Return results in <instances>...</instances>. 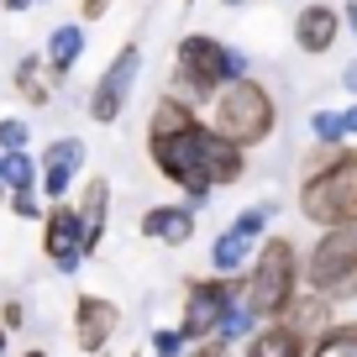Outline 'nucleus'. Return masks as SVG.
I'll list each match as a JSON object with an SVG mask.
<instances>
[{"instance_id": "f257e3e1", "label": "nucleus", "mask_w": 357, "mask_h": 357, "mask_svg": "<svg viewBox=\"0 0 357 357\" xmlns=\"http://www.w3.org/2000/svg\"><path fill=\"white\" fill-rule=\"evenodd\" d=\"M300 215L315 231L357 226V142L315 147L300 174Z\"/></svg>"}, {"instance_id": "2f4dec72", "label": "nucleus", "mask_w": 357, "mask_h": 357, "mask_svg": "<svg viewBox=\"0 0 357 357\" xmlns=\"http://www.w3.org/2000/svg\"><path fill=\"white\" fill-rule=\"evenodd\" d=\"M342 121H347V142H357V105H347Z\"/></svg>"}, {"instance_id": "c9c22d12", "label": "nucleus", "mask_w": 357, "mask_h": 357, "mask_svg": "<svg viewBox=\"0 0 357 357\" xmlns=\"http://www.w3.org/2000/svg\"><path fill=\"white\" fill-rule=\"evenodd\" d=\"M0 357H6V326H0Z\"/></svg>"}, {"instance_id": "c756f323", "label": "nucleus", "mask_w": 357, "mask_h": 357, "mask_svg": "<svg viewBox=\"0 0 357 357\" xmlns=\"http://www.w3.org/2000/svg\"><path fill=\"white\" fill-rule=\"evenodd\" d=\"M342 26L352 32V43H357V0H347V11H342Z\"/></svg>"}, {"instance_id": "7ed1b4c3", "label": "nucleus", "mask_w": 357, "mask_h": 357, "mask_svg": "<svg viewBox=\"0 0 357 357\" xmlns=\"http://www.w3.org/2000/svg\"><path fill=\"white\" fill-rule=\"evenodd\" d=\"M305 289V257L289 236H263L242 273V305L257 321H279L294 305V294Z\"/></svg>"}, {"instance_id": "f3484780", "label": "nucleus", "mask_w": 357, "mask_h": 357, "mask_svg": "<svg viewBox=\"0 0 357 357\" xmlns=\"http://www.w3.org/2000/svg\"><path fill=\"white\" fill-rule=\"evenodd\" d=\"M242 357H310V342H305L289 321H263L242 342Z\"/></svg>"}, {"instance_id": "b1692460", "label": "nucleus", "mask_w": 357, "mask_h": 357, "mask_svg": "<svg viewBox=\"0 0 357 357\" xmlns=\"http://www.w3.org/2000/svg\"><path fill=\"white\" fill-rule=\"evenodd\" d=\"M22 147H32V126L22 116H0V153H22Z\"/></svg>"}, {"instance_id": "72a5a7b5", "label": "nucleus", "mask_w": 357, "mask_h": 357, "mask_svg": "<svg viewBox=\"0 0 357 357\" xmlns=\"http://www.w3.org/2000/svg\"><path fill=\"white\" fill-rule=\"evenodd\" d=\"M221 6H226V11H242V6H247V0H221Z\"/></svg>"}, {"instance_id": "0eeeda50", "label": "nucleus", "mask_w": 357, "mask_h": 357, "mask_svg": "<svg viewBox=\"0 0 357 357\" xmlns=\"http://www.w3.org/2000/svg\"><path fill=\"white\" fill-rule=\"evenodd\" d=\"M236 300H242V273H236V279H226V273L190 279V284H184V310H178V331H184V342L211 336Z\"/></svg>"}, {"instance_id": "393cba45", "label": "nucleus", "mask_w": 357, "mask_h": 357, "mask_svg": "<svg viewBox=\"0 0 357 357\" xmlns=\"http://www.w3.org/2000/svg\"><path fill=\"white\" fill-rule=\"evenodd\" d=\"M43 211H47V200L37 190H11V215L16 221H43Z\"/></svg>"}, {"instance_id": "423d86ee", "label": "nucleus", "mask_w": 357, "mask_h": 357, "mask_svg": "<svg viewBox=\"0 0 357 357\" xmlns=\"http://www.w3.org/2000/svg\"><path fill=\"white\" fill-rule=\"evenodd\" d=\"M195 121H200V116H195ZM195 121L178 126V132H147V158H153L158 178H168V184H174V190L200 211L215 190L205 184L200 163H195Z\"/></svg>"}, {"instance_id": "58836bf2", "label": "nucleus", "mask_w": 357, "mask_h": 357, "mask_svg": "<svg viewBox=\"0 0 357 357\" xmlns=\"http://www.w3.org/2000/svg\"><path fill=\"white\" fill-rule=\"evenodd\" d=\"M184 6H195V0H184Z\"/></svg>"}, {"instance_id": "dca6fc26", "label": "nucleus", "mask_w": 357, "mask_h": 357, "mask_svg": "<svg viewBox=\"0 0 357 357\" xmlns=\"http://www.w3.org/2000/svg\"><path fill=\"white\" fill-rule=\"evenodd\" d=\"M79 221H84V247L95 257V247L105 242V221H111V178L105 174H84L79 178V200H74Z\"/></svg>"}, {"instance_id": "6ab92c4d", "label": "nucleus", "mask_w": 357, "mask_h": 357, "mask_svg": "<svg viewBox=\"0 0 357 357\" xmlns=\"http://www.w3.org/2000/svg\"><path fill=\"white\" fill-rule=\"evenodd\" d=\"M43 58H47V68H53V79L63 84V79L74 74V63L84 58V22H58L53 32H47V43H43Z\"/></svg>"}, {"instance_id": "39448f33", "label": "nucleus", "mask_w": 357, "mask_h": 357, "mask_svg": "<svg viewBox=\"0 0 357 357\" xmlns=\"http://www.w3.org/2000/svg\"><path fill=\"white\" fill-rule=\"evenodd\" d=\"M305 289L331 305L357 300V226H331L305 252Z\"/></svg>"}, {"instance_id": "4c0bfd02", "label": "nucleus", "mask_w": 357, "mask_h": 357, "mask_svg": "<svg viewBox=\"0 0 357 357\" xmlns=\"http://www.w3.org/2000/svg\"><path fill=\"white\" fill-rule=\"evenodd\" d=\"M37 6H47V0H37Z\"/></svg>"}, {"instance_id": "f03ea898", "label": "nucleus", "mask_w": 357, "mask_h": 357, "mask_svg": "<svg viewBox=\"0 0 357 357\" xmlns=\"http://www.w3.org/2000/svg\"><path fill=\"white\" fill-rule=\"evenodd\" d=\"M242 74H252V58L211 32H184L174 43V95H184L190 105H211Z\"/></svg>"}, {"instance_id": "6e6552de", "label": "nucleus", "mask_w": 357, "mask_h": 357, "mask_svg": "<svg viewBox=\"0 0 357 357\" xmlns=\"http://www.w3.org/2000/svg\"><path fill=\"white\" fill-rule=\"evenodd\" d=\"M268 221H273V200L236 211L231 221L215 231V242H211V273H226V279L247 273V263H252V252H257V242H263Z\"/></svg>"}, {"instance_id": "4be33fe9", "label": "nucleus", "mask_w": 357, "mask_h": 357, "mask_svg": "<svg viewBox=\"0 0 357 357\" xmlns=\"http://www.w3.org/2000/svg\"><path fill=\"white\" fill-rule=\"evenodd\" d=\"M0 178H6V195L11 190H37V158L26 153H0Z\"/></svg>"}, {"instance_id": "7c9ffc66", "label": "nucleus", "mask_w": 357, "mask_h": 357, "mask_svg": "<svg viewBox=\"0 0 357 357\" xmlns=\"http://www.w3.org/2000/svg\"><path fill=\"white\" fill-rule=\"evenodd\" d=\"M342 89H352V95H357V58H347V68H342Z\"/></svg>"}, {"instance_id": "ddd939ff", "label": "nucleus", "mask_w": 357, "mask_h": 357, "mask_svg": "<svg viewBox=\"0 0 357 357\" xmlns=\"http://www.w3.org/2000/svg\"><path fill=\"white\" fill-rule=\"evenodd\" d=\"M116 331H121V305L105 300V294H79L74 300V342L79 352H105V347L116 342Z\"/></svg>"}, {"instance_id": "a211bd4d", "label": "nucleus", "mask_w": 357, "mask_h": 357, "mask_svg": "<svg viewBox=\"0 0 357 357\" xmlns=\"http://www.w3.org/2000/svg\"><path fill=\"white\" fill-rule=\"evenodd\" d=\"M11 89L22 95L26 105H53L58 79H53V68H47V58L43 53H22L11 63Z\"/></svg>"}, {"instance_id": "4468645a", "label": "nucleus", "mask_w": 357, "mask_h": 357, "mask_svg": "<svg viewBox=\"0 0 357 357\" xmlns=\"http://www.w3.org/2000/svg\"><path fill=\"white\" fill-rule=\"evenodd\" d=\"M195 226H200V211H195L190 200H168V205H147L142 221H137V231L147 236V242L158 247H190L195 242Z\"/></svg>"}, {"instance_id": "cd10ccee", "label": "nucleus", "mask_w": 357, "mask_h": 357, "mask_svg": "<svg viewBox=\"0 0 357 357\" xmlns=\"http://www.w3.org/2000/svg\"><path fill=\"white\" fill-rule=\"evenodd\" d=\"M26 321V310H22V300H6L0 305V326H6V331H16V326Z\"/></svg>"}, {"instance_id": "9d476101", "label": "nucleus", "mask_w": 357, "mask_h": 357, "mask_svg": "<svg viewBox=\"0 0 357 357\" xmlns=\"http://www.w3.org/2000/svg\"><path fill=\"white\" fill-rule=\"evenodd\" d=\"M37 226H43V257L47 263H53L58 273H79L89 247H84V221H79L74 200H53Z\"/></svg>"}, {"instance_id": "e433bc0d", "label": "nucleus", "mask_w": 357, "mask_h": 357, "mask_svg": "<svg viewBox=\"0 0 357 357\" xmlns=\"http://www.w3.org/2000/svg\"><path fill=\"white\" fill-rule=\"evenodd\" d=\"M0 200H6V178H0Z\"/></svg>"}, {"instance_id": "f704fd0d", "label": "nucleus", "mask_w": 357, "mask_h": 357, "mask_svg": "<svg viewBox=\"0 0 357 357\" xmlns=\"http://www.w3.org/2000/svg\"><path fill=\"white\" fill-rule=\"evenodd\" d=\"M22 357H47V352H43V347H32V352H22Z\"/></svg>"}, {"instance_id": "bb28decb", "label": "nucleus", "mask_w": 357, "mask_h": 357, "mask_svg": "<svg viewBox=\"0 0 357 357\" xmlns=\"http://www.w3.org/2000/svg\"><path fill=\"white\" fill-rule=\"evenodd\" d=\"M190 357H231V342H221V336H200V342H190Z\"/></svg>"}, {"instance_id": "ea45409f", "label": "nucleus", "mask_w": 357, "mask_h": 357, "mask_svg": "<svg viewBox=\"0 0 357 357\" xmlns=\"http://www.w3.org/2000/svg\"><path fill=\"white\" fill-rule=\"evenodd\" d=\"M153 357H158V352H153Z\"/></svg>"}, {"instance_id": "20e7f679", "label": "nucleus", "mask_w": 357, "mask_h": 357, "mask_svg": "<svg viewBox=\"0 0 357 357\" xmlns=\"http://www.w3.org/2000/svg\"><path fill=\"white\" fill-rule=\"evenodd\" d=\"M211 126L226 142H236L242 153H252V147H263L279 132V100L257 74H242L211 100Z\"/></svg>"}, {"instance_id": "2eb2a0df", "label": "nucleus", "mask_w": 357, "mask_h": 357, "mask_svg": "<svg viewBox=\"0 0 357 357\" xmlns=\"http://www.w3.org/2000/svg\"><path fill=\"white\" fill-rule=\"evenodd\" d=\"M342 43V11H336L331 0H310V6H300V16H294V47L310 58L331 53V47Z\"/></svg>"}, {"instance_id": "9b49d317", "label": "nucleus", "mask_w": 357, "mask_h": 357, "mask_svg": "<svg viewBox=\"0 0 357 357\" xmlns=\"http://www.w3.org/2000/svg\"><path fill=\"white\" fill-rule=\"evenodd\" d=\"M195 163H200V174H205L211 190H231V184H242V178H247V153L215 132L211 116L195 121Z\"/></svg>"}, {"instance_id": "412c9836", "label": "nucleus", "mask_w": 357, "mask_h": 357, "mask_svg": "<svg viewBox=\"0 0 357 357\" xmlns=\"http://www.w3.org/2000/svg\"><path fill=\"white\" fill-rule=\"evenodd\" d=\"M310 357H357V321H331L310 342Z\"/></svg>"}, {"instance_id": "c85d7f7f", "label": "nucleus", "mask_w": 357, "mask_h": 357, "mask_svg": "<svg viewBox=\"0 0 357 357\" xmlns=\"http://www.w3.org/2000/svg\"><path fill=\"white\" fill-rule=\"evenodd\" d=\"M111 6H116V0H79V22H100Z\"/></svg>"}, {"instance_id": "473e14b6", "label": "nucleus", "mask_w": 357, "mask_h": 357, "mask_svg": "<svg viewBox=\"0 0 357 357\" xmlns=\"http://www.w3.org/2000/svg\"><path fill=\"white\" fill-rule=\"evenodd\" d=\"M0 6H6V11H11V16H22V11H32L37 0H0Z\"/></svg>"}, {"instance_id": "a878e982", "label": "nucleus", "mask_w": 357, "mask_h": 357, "mask_svg": "<svg viewBox=\"0 0 357 357\" xmlns=\"http://www.w3.org/2000/svg\"><path fill=\"white\" fill-rule=\"evenodd\" d=\"M153 352L158 357H184V352H190V342H184L178 326H158V331H153Z\"/></svg>"}, {"instance_id": "1a4fd4ad", "label": "nucleus", "mask_w": 357, "mask_h": 357, "mask_svg": "<svg viewBox=\"0 0 357 357\" xmlns=\"http://www.w3.org/2000/svg\"><path fill=\"white\" fill-rule=\"evenodd\" d=\"M137 74H142V47H137V43H126L121 53H116L111 63H105L100 74H95V84H89V100H84L89 121H100V126L121 121V116H126V105H132Z\"/></svg>"}, {"instance_id": "5701e85b", "label": "nucleus", "mask_w": 357, "mask_h": 357, "mask_svg": "<svg viewBox=\"0 0 357 357\" xmlns=\"http://www.w3.org/2000/svg\"><path fill=\"white\" fill-rule=\"evenodd\" d=\"M310 142L315 147H342L347 142V121H342V111H310Z\"/></svg>"}, {"instance_id": "aec40b11", "label": "nucleus", "mask_w": 357, "mask_h": 357, "mask_svg": "<svg viewBox=\"0 0 357 357\" xmlns=\"http://www.w3.org/2000/svg\"><path fill=\"white\" fill-rule=\"evenodd\" d=\"M279 321H289L294 331L305 336V342H315V336H321L326 326L336 321V305H331V300H321V294H310V289H300V294H294V305L279 315Z\"/></svg>"}, {"instance_id": "f8f14e48", "label": "nucleus", "mask_w": 357, "mask_h": 357, "mask_svg": "<svg viewBox=\"0 0 357 357\" xmlns=\"http://www.w3.org/2000/svg\"><path fill=\"white\" fill-rule=\"evenodd\" d=\"M79 174H84V142H79V137H53V142L43 147V158H37V195H43L47 205L68 200Z\"/></svg>"}]
</instances>
